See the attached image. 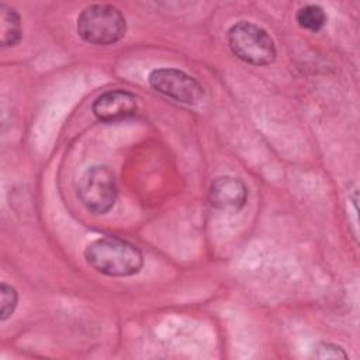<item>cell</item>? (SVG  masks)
Returning a JSON list of instances; mask_svg holds the SVG:
<instances>
[{"label":"cell","mask_w":360,"mask_h":360,"mask_svg":"<svg viewBox=\"0 0 360 360\" xmlns=\"http://www.w3.org/2000/svg\"><path fill=\"white\" fill-rule=\"evenodd\" d=\"M83 256L90 267L110 277H128L141 271L142 252L128 240L115 236H103L90 242Z\"/></svg>","instance_id":"1"},{"label":"cell","mask_w":360,"mask_h":360,"mask_svg":"<svg viewBox=\"0 0 360 360\" xmlns=\"http://www.w3.org/2000/svg\"><path fill=\"white\" fill-rule=\"evenodd\" d=\"M79 37L91 45H112L127 32L124 14L111 4L87 6L77 17Z\"/></svg>","instance_id":"2"},{"label":"cell","mask_w":360,"mask_h":360,"mask_svg":"<svg viewBox=\"0 0 360 360\" xmlns=\"http://www.w3.org/2000/svg\"><path fill=\"white\" fill-rule=\"evenodd\" d=\"M226 42L236 58L255 66L270 65L277 55L270 34L250 21L233 24L226 32Z\"/></svg>","instance_id":"3"},{"label":"cell","mask_w":360,"mask_h":360,"mask_svg":"<svg viewBox=\"0 0 360 360\" xmlns=\"http://www.w3.org/2000/svg\"><path fill=\"white\" fill-rule=\"evenodd\" d=\"M117 195V181L108 166L94 165L82 174L77 197L87 211L93 214L108 212L114 207Z\"/></svg>","instance_id":"4"},{"label":"cell","mask_w":360,"mask_h":360,"mask_svg":"<svg viewBox=\"0 0 360 360\" xmlns=\"http://www.w3.org/2000/svg\"><path fill=\"white\" fill-rule=\"evenodd\" d=\"M148 82L155 91L183 104H198L204 97L202 86L193 76L174 68L153 69Z\"/></svg>","instance_id":"5"},{"label":"cell","mask_w":360,"mask_h":360,"mask_svg":"<svg viewBox=\"0 0 360 360\" xmlns=\"http://www.w3.org/2000/svg\"><path fill=\"white\" fill-rule=\"evenodd\" d=\"M136 97L127 90H110L100 94L93 105V114L104 122L120 121L128 118L136 112Z\"/></svg>","instance_id":"6"},{"label":"cell","mask_w":360,"mask_h":360,"mask_svg":"<svg viewBox=\"0 0 360 360\" xmlns=\"http://www.w3.org/2000/svg\"><path fill=\"white\" fill-rule=\"evenodd\" d=\"M212 207L224 211H238L245 207L248 200V188L245 183L232 176L217 177L208 191Z\"/></svg>","instance_id":"7"},{"label":"cell","mask_w":360,"mask_h":360,"mask_svg":"<svg viewBox=\"0 0 360 360\" xmlns=\"http://www.w3.org/2000/svg\"><path fill=\"white\" fill-rule=\"evenodd\" d=\"M22 30L21 20L18 13L7 6L0 3V45L1 48L15 46L21 41Z\"/></svg>","instance_id":"8"},{"label":"cell","mask_w":360,"mask_h":360,"mask_svg":"<svg viewBox=\"0 0 360 360\" xmlns=\"http://www.w3.org/2000/svg\"><path fill=\"white\" fill-rule=\"evenodd\" d=\"M295 21L301 28H304L307 31L316 32V31L322 30L326 25L328 15H326L325 10L321 6L307 4V6H302L297 10Z\"/></svg>","instance_id":"9"},{"label":"cell","mask_w":360,"mask_h":360,"mask_svg":"<svg viewBox=\"0 0 360 360\" xmlns=\"http://www.w3.org/2000/svg\"><path fill=\"white\" fill-rule=\"evenodd\" d=\"M0 295H1V307H0V319L6 321L8 319L18 302V292L13 285H8L7 283H1L0 285Z\"/></svg>","instance_id":"10"},{"label":"cell","mask_w":360,"mask_h":360,"mask_svg":"<svg viewBox=\"0 0 360 360\" xmlns=\"http://www.w3.org/2000/svg\"><path fill=\"white\" fill-rule=\"evenodd\" d=\"M314 356L319 359H347V353L340 346L325 342L316 345Z\"/></svg>","instance_id":"11"}]
</instances>
